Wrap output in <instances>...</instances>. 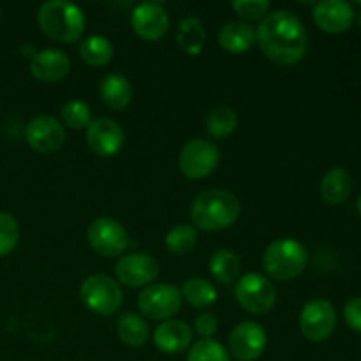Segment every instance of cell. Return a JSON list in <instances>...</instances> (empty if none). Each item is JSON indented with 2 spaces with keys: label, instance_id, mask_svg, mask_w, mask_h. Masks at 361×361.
<instances>
[{
  "label": "cell",
  "instance_id": "obj_19",
  "mask_svg": "<svg viewBox=\"0 0 361 361\" xmlns=\"http://www.w3.org/2000/svg\"><path fill=\"white\" fill-rule=\"evenodd\" d=\"M219 46L228 53H245L256 44V30L245 21H229L219 30Z\"/></svg>",
  "mask_w": 361,
  "mask_h": 361
},
{
  "label": "cell",
  "instance_id": "obj_31",
  "mask_svg": "<svg viewBox=\"0 0 361 361\" xmlns=\"http://www.w3.org/2000/svg\"><path fill=\"white\" fill-rule=\"evenodd\" d=\"M20 240V226L13 215L0 212V257L13 252Z\"/></svg>",
  "mask_w": 361,
  "mask_h": 361
},
{
  "label": "cell",
  "instance_id": "obj_9",
  "mask_svg": "<svg viewBox=\"0 0 361 361\" xmlns=\"http://www.w3.org/2000/svg\"><path fill=\"white\" fill-rule=\"evenodd\" d=\"M337 326L335 307L326 300H312L305 303L300 314V330L310 342H324L331 337Z\"/></svg>",
  "mask_w": 361,
  "mask_h": 361
},
{
  "label": "cell",
  "instance_id": "obj_29",
  "mask_svg": "<svg viewBox=\"0 0 361 361\" xmlns=\"http://www.w3.org/2000/svg\"><path fill=\"white\" fill-rule=\"evenodd\" d=\"M187 361H231L224 345L214 338H201L190 348Z\"/></svg>",
  "mask_w": 361,
  "mask_h": 361
},
{
  "label": "cell",
  "instance_id": "obj_2",
  "mask_svg": "<svg viewBox=\"0 0 361 361\" xmlns=\"http://www.w3.org/2000/svg\"><path fill=\"white\" fill-rule=\"evenodd\" d=\"M240 217V201L229 190L208 189L197 194L190 204V219L203 231H221Z\"/></svg>",
  "mask_w": 361,
  "mask_h": 361
},
{
  "label": "cell",
  "instance_id": "obj_17",
  "mask_svg": "<svg viewBox=\"0 0 361 361\" xmlns=\"http://www.w3.org/2000/svg\"><path fill=\"white\" fill-rule=\"evenodd\" d=\"M30 71L42 83H59L69 74L71 60L60 49H42L32 56Z\"/></svg>",
  "mask_w": 361,
  "mask_h": 361
},
{
  "label": "cell",
  "instance_id": "obj_35",
  "mask_svg": "<svg viewBox=\"0 0 361 361\" xmlns=\"http://www.w3.org/2000/svg\"><path fill=\"white\" fill-rule=\"evenodd\" d=\"M356 210H358V214L361 215V196L358 197V201H356Z\"/></svg>",
  "mask_w": 361,
  "mask_h": 361
},
{
  "label": "cell",
  "instance_id": "obj_32",
  "mask_svg": "<svg viewBox=\"0 0 361 361\" xmlns=\"http://www.w3.org/2000/svg\"><path fill=\"white\" fill-rule=\"evenodd\" d=\"M231 7L247 23V21L264 20L270 11V2L268 0H235Z\"/></svg>",
  "mask_w": 361,
  "mask_h": 361
},
{
  "label": "cell",
  "instance_id": "obj_14",
  "mask_svg": "<svg viewBox=\"0 0 361 361\" xmlns=\"http://www.w3.org/2000/svg\"><path fill=\"white\" fill-rule=\"evenodd\" d=\"M130 27L143 41H159L169 28L168 11L155 2H145L134 7L130 14Z\"/></svg>",
  "mask_w": 361,
  "mask_h": 361
},
{
  "label": "cell",
  "instance_id": "obj_1",
  "mask_svg": "<svg viewBox=\"0 0 361 361\" xmlns=\"http://www.w3.org/2000/svg\"><path fill=\"white\" fill-rule=\"evenodd\" d=\"M256 42L261 51L279 66H295L307 53V32L291 11H275L261 20L256 30Z\"/></svg>",
  "mask_w": 361,
  "mask_h": 361
},
{
  "label": "cell",
  "instance_id": "obj_20",
  "mask_svg": "<svg viewBox=\"0 0 361 361\" xmlns=\"http://www.w3.org/2000/svg\"><path fill=\"white\" fill-rule=\"evenodd\" d=\"M102 102L111 109H123L133 101V85L122 74H106L99 83Z\"/></svg>",
  "mask_w": 361,
  "mask_h": 361
},
{
  "label": "cell",
  "instance_id": "obj_23",
  "mask_svg": "<svg viewBox=\"0 0 361 361\" xmlns=\"http://www.w3.org/2000/svg\"><path fill=\"white\" fill-rule=\"evenodd\" d=\"M116 334L123 344L130 345V348H141L150 338V328L143 317H140L137 314L126 312L118 317Z\"/></svg>",
  "mask_w": 361,
  "mask_h": 361
},
{
  "label": "cell",
  "instance_id": "obj_28",
  "mask_svg": "<svg viewBox=\"0 0 361 361\" xmlns=\"http://www.w3.org/2000/svg\"><path fill=\"white\" fill-rule=\"evenodd\" d=\"M166 247L175 256H185L196 247L197 243V231L190 224L175 226L171 231L166 235Z\"/></svg>",
  "mask_w": 361,
  "mask_h": 361
},
{
  "label": "cell",
  "instance_id": "obj_10",
  "mask_svg": "<svg viewBox=\"0 0 361 361\" xmlns=\"http://www.w3.org/2000/svg\"><path fill=\"white\" fill-rule=\"evenodd\" d=\"M87 238L92 249L102 257H116L129 247V235L126 228L109 217L95 219L88 228Z\"/></svg>",
  "mask_w": 361,
  "mask_h": 361
},
{
  "label": "cell",
  "instance_id": "obj_3",
  "mask_svg": "<svg viewBox=\"0 0 361 361\" xmlns=\"http://www.w3.org/2000/svg\"><path fill=\"white\" fill-rule=\"evenodd\" d=\"M37 23L49 39L71 44V42L80 41L83 35L85 14L74 4L51 0L39 7Z\"/></svg>",
  "mask_w": 361,
  "mask_h": 361
},
{
  "label": "cell",
  "instance_id": "obj_34",
  "mask_svg": "<svg viewBox=\"0 0 361 361\" xmlns=\"http://www.w3.org/2000/svg\"><path fill=\"white\" fill-rule=\"evenodd\" d=\"M344 319L351 330L361 334V296L353 298L344 307Z\"/></svg>",
  "mask_w": 361,
  "mask_h": 361
},
{
  "label": "cell",
  "instance_id": "obj_16",
  "mask_svg": "<svg viewBox=\"0 0 361 361\" xmlns=\"http://www.w3.org/2000/svg\"><path fill=\"white\" fill-rule=\"evenodd\" d=\"M314 23L326 34H344L353 27L356 14L344 0H323L314 7Z\"/></svg>",
  "mask_w": 361,
  "mask_h": 361
},
{
  "label": "cell",
  "instance_id": "obj_33",
  "mask_svg": "<svg viewBox=\"0 0 361 361\" xmlns=\"http://www.w3.org/2000/svg\"><path fill=\"white\" fill-rule=\"evenodd\" d=\"M194 328H196V331L203 338H212L217 334L219 321L214 314L203 312L196 317V321H194Z\"/></svg>",
  "mask_w": 361,
  "mask_h": 361
},
{
  "label": "cell",
  "instance_id": "obj_6",
  "mask_svg": "<svg viewBox=\"0 0 361 361\" xmlns=\"http://www.w3.org/2000/svg\"><path fill=\"white\" fill-rule=\"evenodd\" d=\"M235 298L245 312L268 314L277 303V289L274 282L259 274H247L236 282Z\"/></svg>",
  "mask_w": 361,
  "mask_h": 361
},
{
  "label": "cell",
  "instance_id": "obj_8",
  "mask_svg": "<svg viewBox=\"0 0 361 361\" xmlns=\"http://www.w3.org/2000/svg\"><path fill=\"white\" fill-rule=\"evenodd\" d=\"M219 161H221L219 148L212 141L196 137V140H190L180 152L178 168L187 178L201 180L215 171Z\"/></svg>",
  "mask_w": 361,
  "mask_h": 361
},
{
  "label": "cell",
  "instance_id": "obj_15",
  "mask_svg": "<svg viewBox=\"0 0 361 361\" xmlns=\"http://www.w3.org/2000/svg\"><path fill=\"white\" fill-rule=\"evenodd\" d=\"M126 141V134L118 122L111 118L92 120L87 127V145L99 157H113L118 154Z\"/></svg>",
  "mask_w": 361,
  "mask_h": 361
},
{
  "label": "cell",
  "instance_id": "obj_24",
  "mask_svg": "<svg viewBox=\"0 0 361 361\" xmlns=\"http://www.w3.org/2000/svg\"><path fill=\"white\" fill-rule=\"evenodd\" d=\"M182 298L196 309H208L217 302V289L207 279H189L182 286Z\"/></svg>",
  "mask_w": 361,
  "mask_h": 361
},
{
  "label": "cell",
  "instance_id": "obj_12",
  "mask_svg": "<svg viewBox=\"0 0 361 361\" xmlns=\"http://www.w3.org/2000/svg\"><path fill=\"white\" fill-rule=\"evenodd\" d=\"M267 331L259 323L243 321L229 335V353L238 361H256L267 349Z\"/></svg>",
  "mask_w": 361,
  "mask_h": 361
},
{
  "label": "cell",
  "instance_id": "obj_25",
  "mask_svg": "<svg viewBox=\"0 0 361 361\" xmlns=\"http://www.w3.org/2000/svg\"><path fill=\"white\" fill-rule=\"evenodd\" d=\"M210 271L221 284L228 286L236 281L240 274V259L233 250L219 249L210 257Z\"/></svg>",
  "mask_w": 361,
  "mask_h": 361
},
{
  "label": "cell",
  "instance_id": "obj_18",
  "mask_svg": "<svg viewBox=\"0 0 361 361\" xmlns=\"http://www.w3.org/2000/svg\"><path fill=\"white\" fill-rule=\"evenodd\" d=\"M155 348L166 355L183 353L192 342V330L183 321H164L154 331Z\"/></svg>",
  "mask_w": 361,
  "mask_h": 361
},
{
  "label": "cell",
  "instance_id": "obj_27",
  "mask_svg": "<svg viewBox=\"0 0 361 361\" xmlns=\"http://www.w3.org/2000/svg\"><path fill=\"white\" fill-rule=\"evenodd\" d=\"M236 126H238V115L229 106H219L207 118V133L217 140L228 137L229 134L235 133Z\"/></svg>",
  "mask_w": 361,
  "mask_h": 361
},
{
  "label": "cell",
  "instance_id": "obj_36",
  "mask_svg": "<svg viewBox=\"0 0 361 361\" xmlns=\"http://www.w3.org/2000/svg\"><path fill=\"white\" fill-rule=\"evenodd\" d=\"M360 21H361V14H360Z\"/></svg>",
  "mask_w": 361,
  "mask_h": 361
},
{
  "label": "cell",
  "instance_id": "obj_21",
  "mask_svg": "<svg viewBox=\"0 0 361 361\" xmlns=\"http://www.w3.org/2000/svg\"><path fill=\"white\" fill-rule=\"evenodd\" d=\"M351 192L353 180L344 168L330 169L321 182V196H323L324 203L334 204V207L345 203Z\"/></svg>",
  "mask_w": 361,
  "mask_h": 361
},
{
  "label": "cell",
  "instance_id": "obj_11",
  "mask_svg": "<svg viewBox=\"0 0 361 361\" xmlns=\"http://www.w3.org/2000/svg\"><path fill=\"white\" fill-rule=\"evenodd\" d=\"M25 140H27L28 147L37 154H55L66 143V129L53 116L39 115L28 122L27 129H25Z\"/></svg>",
  "mask_w": 361,
  "mask_h": 361
},
{
  "label": "cell",
  "instance_id": "obj_13",
  "mask_svg": "<svg viewBox=\"0 0 361 361\" xmlns=\"http://www.w3.org/2000/svg\"><path fill=\"white\" fill-rule=\"evenodd\" d=\"M115 274L127 288H145L157 279L159 263L145 252L126 254L116 263Z\"/></svg>",
  "mask_w": 361,
  "mask_h": 361
},
{
  "label": "cell",
  "instance_id": "obj_7",
  "mask_svg": "<svg viewBox=\"0 0 361 361\" xmlns=\"http://www.w3.org/2000/svg\"><path fill=\"white\" fill-rule=\"evenodd\" d=\"M182 293L171 284H150L137 296V309L154 321H168L182 309Z\"/></svg>",
  "mask_w": 361,
  "mask_h": 361
},
{
  "label": "cell",
  "instance_id": "obj_30",
  "mask_svg": "<svg viewBox=\"0 0 361 361\" xmlns=\"http://www.w3.org/2000/svg\"><path fill=\"white\" fill-rule=\"evenodd\" d=\"M62 120L69 129L87 130V127L92 123L90 108L83 101H78V99L66 102L62 106Z\"/></svg>",
  "mask_w": 361,
  "mask_h": 361
},
{
  "label": "cell",
  "instance_id": "obj_5",
  "mask_svg": "<svg viewBox=\"0 0 361 361\" xmlns=\"http://www.w3.org/2000/svg\"><path fill=\"white\" fill-rule=\"evenodd\" d=\"M80 298L87 309L99 316H113L123 303L122 288L108 275H90L81 284Z\"/></svg>",
  "mask_w": 361,
  "mask_h": 361
},
{
  "label": "cell",
  "instance_id": "obj_26",
  "mask_svg": "<svg viewBox=\"0 0 361 361\" xmlns=\"http://www.w3.org/2000/svg\"><path fill=\"white\" fill-rule=\"evenodd\" d=\"M80 56L85 63L92 67H102L111 62L113 46L102 35H90L80 44Z\"/></svg>",
  "mask_w": 361,
  "mask_h": 361
},
{
  "label": "cell",
  "instance_id": "obj_22",
  "mask_svg": "<svg viewBox=\"0 0 361 361\" xmlns=\"http://www.w3.org/2000/svg\"><path fill=\"white\" fill-rule=\"evenodd\" d=\"M176 42L182 48V51L189 56H197L203 51L204 42H207V30H204L200 18L187 16L180 21Z\"/></svg>",
  "mask_w": 361,
  "mask_h": 361
},
{
  "label": "cell",
  "instance_id": "obj_4",
  "mask_svg": "<svg viewBox=\"0 0 361 361\" xmlns=\"http://www.w3.org/2000/svg\"><path fill=\"white\" fill-rule=\"evenodd\" d=\"M307 261L309 256L302 243L293 238H281L271 242L264 250L263 267L274 281L286 282L302 275Z\"/></svg>",
  "mask_w": 361,
  "mask_h": 361
}]
</instances>
